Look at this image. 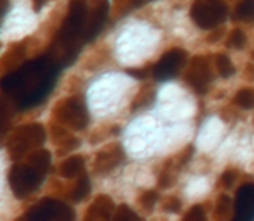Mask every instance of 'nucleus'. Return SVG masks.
<instances>
[{
    "label": "nucleus",
    "mask_w": 254,
    "mask_h": 221,
    "mask_svg": "<svg viewBox=\"0 0 254 221\" xmlns=\"http://www.w3.org/2000/svg\"><path fill=\"white\" fill-rule=\"evenodd\" d=\"M187 64V62H185ZM213 66H211L209 55L197 54L190 57L187 67H185L184 81L199 95H204L213 81Z\"/></svg>",
    "instance_id": "nucleus-7"
},
{
    "label": "nucleus",
    "mask_w": 254,
    "mask_h": 221,
    "mask_svg": "<svg viewBox=\"0 0 254 221\" xmlns=\"http://www.w3.org/2000/svg\"><path fill=\"white\" fill-rule=\"evenodd\" d=\"M246 76H248L249 80H254V66L253 64H249V66L246 67Z\"/></svg>",
    "instance_id": "nucleus-37"
},
{
    "label": "nucleus",
    "mask_w": 254,
    "mask_h": 221,
    "mask_svg": "<svg viewBox=\"0 0 254 221\" xmlns=\"http://www.w3.org/2000/svg\"><path fill=\"white\" fill-rule=\"evenodd\" d=\"M154 99H156V90H154V87L152 85L144 83L140 90H138V94L135 95L133 102H131V106H130L131 112H137V110H140V109L149 108V106L154 102Z\"/></svg>",
    "instance_id": "nucleus-18"
},
{
    "label": "nucleus",
    "mask_w": 254,
    "mask_h": 221,
    "mask_svg": "<svg viewBox=\"0 0 254 221\" xmlns=\"http://www.w3.org/2000/svg\"><path fill=\"white\" fill-rule=\"evenodd\" d=\"M228 16L225 0H194L190 7V19L201 30H213L220 26Z\"/></svg>",
    "instance_id": "nucleus-5"
},
{
    "label": "nucleus",
    "mask_w": 254,
    "mask_h": 221,
    "mask_svg": "<svg viewBox=\"0 0 254 221\" xmlns=\"http://www.w3.org/2000/svg\"><path fill=\"white\" fill-rule=\"evenodd\" d=\"M237 215L235 218H254V185H246L237 195Z\"/></svg>",
    "instance_id": "nucleus-14"
},
{
    "label": "nucleus",
    "mask_w": 254,
    "mask_h": 221,
    "mask_svg": "<svg viewBox=\"0 0 254 221\" xmlns=\"http://www.w3.org/2000/svg\"><path fill=\"white\" fill-rule=\"evenodd\" d=\"M232 19L239 23H254V0H239Z\"/></svg>",
    "instance_id": "nucleus-20"
},
{
    "label": "nucleus",
    "mask_w": 254,
    "mask_h": 221,
    "mask_svg": "<svg viewBox=\"0 0 254 221\" xmlns=\"http://www.w3.org/2000/svg\"><path fill=\"white\" fill-rule=\"evenodd\" d=\"M87 2L85 0H71L67 16L64 17L56 40L52 44L49 57L59 67H64L76 59L83 40L85 24H87Z\"/></svg>",
    "instance_id": "nucleus-2"
},
{
    "label": "nucleus",
    "mask_w": 254,
    "mask_h": 221,
    "mask_svg": "<svg viewBox=\"0 0 254 221\" xmlns=\"http://www.w3.org/2000/svg\"><path fill=\"white\" fill-rule=\"evenodd\" d=\"M184 220L185 221H204L206 220V213H204V206L201 204H195L192 206L190 209H189L187 213L184 215Z\"/></svg>",
    "instance_id": "nucleus-30"
},
{
    "label": "nucleus",
    "mask_w": 254,
    "mask_h": 221,
    "mask_svg": "<svg viewBox=\"0 0 254 221\" xmlns=\"http://www.w3.org/2000/svg\"><path fill=\"white\" fill-rule=\"evenodd\" d=\"M178 173H180V167L175 165L173 158L166 159V161L163 163V166H161L159 174H157V185H159L161 188L173 187V185L177 183Z\"/></svg>",
    "instance_id": "nucleus-15"
},
{
    "label": "nucleus",
    "mask_w": 254,
    "mask_h": 221,
    "mask_svg": "<svg viewBox=\"0 0 254 221\" xmlns=\"http://www.w3.org/2000/svg\"><path fill=\"white\" fill-rule=\"evenodd\" d=\"M107 14H109V3L104 0V2L99 3L95 7V10L92 12L90 19H88V24H85V31H83V42H92L99 33L102 31L104 24L107 21Z\"/></svg>",
    "instance_id": "nucleus-11"
},
{
    "label": "nucleus",
    "mask_w": 254,
    "mask_h": 221,
    "mask_svg": "<svg viewBox=\"0 0 254 221\" xmlns=\"http://www.w3.org/2000/svg\"><path fill=\"white\" fill-rule=\"evenodd\" d=\"M113 218L114 220H138V215L135 211H131L127 204H121L120 208H114Z\"/></svg>",
    "instance_id": "nucleus-29"
},
{
    "label": "nucleus",
    "mask_w": 254,
    "mask_h": 221,
    "mask_svg": "<svg viewBox=\"0 0 254 221\" xmlns=\"http://www.w3.org/2000/svg\"><path fill=\"white\" fill-rule=\"evenodd\" d=\"M232 211H234V201L230 199V195L221 194L214 206V220H228L232 216Z\"/></svg>",
    "instance_id": "nucleus-23"
},
{
    "label": "nucleus",
    "mask_w": 254,
    "mask_h": 221,
    "mask_svg": "<svg viewBox=\"0 0 254 221\" xmlns=\"http://www.w3.org/2000/svg\"><path fill=\"white\" fill-rule=\"evenodd\" d=\"M44 176H45L44 173L31 167L28 163H24V165H14L9 169L10 190H12V194L17 199H24L33 194L35 190H38V187L44 181Z\"/></svg>",
    "instance_id": "nucleus-6"
},
{
    "label": "nucleus",
    "mask_w": 254,
    "mask_h": 221,
    "mask_svg": "<svg viewBox=\"0 0 254 221\" xmlns=\"http://www.w3.org/2000/svg\"><path fill=\"white\" fill-rule=\"evenodd\" d=\"M26 163L31 167H35L37 171H40V173L45 174L49 171V167H51V163H52L51 152L45 151V149H42V147H38L28 154Z\"/></svg>",
    "instance_id": "nucleus-16"
},
{
    "label": "nucleus",
    "mask_w": 254,
    "mask_h": 221,
    "mask_svg": "<svg viewBox=\"0 0 254 221\" xmlns=\"http://www.w3.org/2000/svg\"><path fill=\"white\" fill-rule=\"evenodd\" d=\"M223 33H225L223 28H213V31H211V33L207 35V38H206L207 44H216V42L223 37Z\"/></svg>",
    "instance_id": "nucleus-33"
},
{
    "label": "nucleus",
    "mask_w": 254,
    "mask_h": 221,
    "mask_svg": "<svg viewBox=\"0 0 254 221\" xmlns=\"http://www.w3.org/2000/svg\"><path fill=\"white\" fill-rule=\"evenodd\" d=\"M161 208H163V211H166V213L178 215V213L182 211V201L178 197H175V195H168V197L161 202Z\"/></svg>",
    "instance_id": "nucleus-28"
},
{
    "label": "nucleus",
    "mask_w": 254,
    "mask_h": 221,
    "mask_svg": "<svg viewBox=\"0 0 254 221\" xmlns=\"http://www.w3.org/2000/svg\"><path fill=\"white\" fill-rule=\"evenodd\" d=\"M114 202L109 195H97L94 199L90 206H88V211L85 215V220L87 221H104V220H111L114 213Z\"/></svg>",
    "instance_id": "nucleus-12"
},
{
    "label": "nucleus",
    "mask_w": 254,
    "mask_h": 221,
    "mask_svg": "<svg viewBox=\"0 0 254 221\" xmlns=\"http://www.w3.org/2000/svg\"><path fill=\"white\" fill-rule=\"evenodd\" d=\"M76 178L78 180H76V183H74V187L69 195H71V201L73 202H81L88 194H90V180H88V174L85 173V171H81Z\"/></svg>",
    "instance_id": "nucleus-21"
},
{
    "label": "nucleus",
    "mask_w": 254,
    "mask_h": 221,
    "mask_svg": "<svg viewBox=\"0 0 254 221\" xmlns=\"http://www.w3.org/2000/svg\"><path fill=\"white\" fill-rule=\"evenodd\" d=\"M128 74H131V76L135 78H145L147 76V71H138V69H127Z\"/></svg>",
    "instance_id": "nucleus-36"
},
{
    "label": "nucleus",
    "mask_w": 254,
    "mask_h": 221,
    "mask_svg": "<svg viewBox=\"0 0 254 221\" xmlns=\"http://www.w3.org/2000/svg\"><path fill=\"white\" fill-rule=\"evenodd\" d=\"M47 140V131L44 124L40 123H28L19 126L7 140V152L12 161L26 158L31 151L42 147Z\"/></svg>",
    "instance_id": "nucleus-3"
},
{
    "label": "nucleus",
    "mask_w": 254,
    "mask_h": 221,
    "mask_svg": "<svg viewBox=\"0 0 254 221\" xmlns=\"http://www.w3.org/2000/svg\"><path fill=\"white\" fill-rule=\"evenodd\" d=\"M83 167H85V159L81 156H71V158H67L61 165L59 171H61V176L71 180V178H76L83 171Z\"/></svg>",
    "instance_id": "nucleus-19"
},
{
    "label": "nucleus",
    "mask_w": 254,
    "mask_h": 221,
    "mask_svg": "<svg viewBox=\"0 0 254 221\" xmlns=\"http://www.w3.org/2000/svg\"><path fill=\"white\" fill-rule=\"evenodd\" d=\"M251 57H253V60H254V51L251 52Z\"/></svg>",
    "instance_id": "nucleus-38"
},
{
    "label": "nucleus",
    "mask_w": 254,
    "mask_h": 221,
    "mask_svg": "<svg viewBox=\"0 0 254 221\" xmlns=\"http://www.w3.org/2000/svg\"><path fill=\"white\" fill-rule=\"evenodd\" d=\"M157 201H159V194H157L156 190H145V192H142V194L138 195V199H137L138 206H140V208L144 209V211H147V213L152 211L154 206L157 204Z\"/></svg>",
    "instance_id": "nucleus-26"
},
{
    "label": "nucleus",
    "mask_w": 254,
    "mask_h": 221,
    "mask_svg": "<svg viewBox=\"0 0 254 221\" xmlns=\"http://www.w3.org/2000/svg\"><path fill=\"white\" fill-rule=\"evenodd\" d=\"M125 161V149L118 142H111L106 147H102L97 152L94 159V169L97 174H107L113 169H116Z\"/></svg>",
    "instance_id": "nucleus-10"
},
{
    "label": "nucleus",
    "mask_w": 254,
    "mask_h": 221,
    "mask_svg": "<svg viewBox=\"0 0 254 221\" xmlns=\"http://www.w3.org/2000/svg\"><path fill=\"white\" fill-rule=\"evenodd\" d=\"M59 66L51 57H40L28 64L7 71L0 80V90L12 94L17 109L24 110L42 104L52 92Z\"/></svg>",
    "instance_id": "nucleus-1"
},
{
    "label": "nucleus",
    "mask_w": 254,
    "mask_h": 221,
    "mask_svg": "<svg viewBox=\"0 0 254 221\" xmlns=\"http://www.w3.org/2000/svg\"><path fill=\"white\" fill-rule=\"evenodd\" d=\"M246 44H248V35H246L244 31L241 30V28H234V30H232L230 33H228L227 47L237 49V51H241V49L246 47Z\"/></svg>",
    "instance_id": "nucleus-25"
},
{
    "label": "nucleus",
    "mask_w": 254,
    "mask_h": 221,
    "mask_svg": "<svg viewBox=\"0 0 254 221\" xmlns=\"http://www.w3.org/2000/svg\"><path fill=\"white\" fill-rule=\"evenodd\" d=\"M52 137L57 145L59 154H66V152H73L74 149L80 147V140L73 137L69 128L63 126V124H52Z\"/></svg>",
    "instance_id": "nucleus-13"
},
{
    "label": "nucleus",
    "mask_w": 254,
    "mask_h": 221,
    "mask_svg": "<svg viewBox=\"0 0 254 221\" xmlns=\"http://www.w3.org/2000/svg\"><path fill=\"white\" fill-rule=\"evenodd\" d=\"M47 2H49V0H31V3H33V10H35V12H40Z\"/></svg>",
    "instance_id": "nucleus-35"
},
{
    "label": "nucleus",
    "mask_w": 254,
    "mask_h": 221,
    "mask_svg": "<svg viewBox=\"0 0 254 221\" xmlns=\"http://www.w3.org/2000/svg\"><path fill=\"white\" fill-rule=\"evenodd\" d=\"M151 2H156V0H125L123 12H125V10H128V9H138V7H144V5H147V3H151Z\"/></svg>",
    "instance_id": "nucleus-32"
},
{
    "label": "nucleus",
    "mask_w": 254,
    "mask_h": 221,
    "mask_svg": "<svg viewBox=\"0 0 254 221\" xmlns=\"http://www.w3.org/2000/svg\"><path fill=\"white\" fill-rule=\"evenodd\" d=\"M24 55H26V49L24 44H16L7 51V54L2 57V66L5 67V71H12L16 67L21 66Z\"/></svg>",
    "instance_id": "nucleus-17"
},
{
    "label": "nucleus",
    "mask_w": 254,
    "mask_h": 221,
    "mask_svg": "<svg viewBox=\"0 0 254 221\" xmlns=\"http://www.w3.org/2000/svg\"><path fill=\"white\" fill-rule=\"evenodd\" d=\"M24 220L31 221H71L74 220V211L67 204L56 199H44L38 204H35L30 211H26V215L23 216Z\"/></svg>",
    "instance_id": "nucleus-8"
},
{
    "label": "nucleus",
    "mask_w": 254,
    "mask_h": 221,
    "mask_svg": "<svg viewBox=\"0 0 254 221\" xmlns=\"http://www.w3.org/2000/svg\"><path fill=\"white\" fill-rule=\"evenodd\" d=\"M10 123V112H9V108L3 101H0V133L5 131V128L9 126Z\"/></svg>",
    "instance_id": "nucleus-31"
},
{
    "label": "nucleus",
    "mask_w": 254,
    "mask_h": 221,
    "mask_svg": "<svg viewBox=\"0 0 254 221\" xmlns=\"http://www.w3.org/2000/svg\"><path fill=\"white\" fill-rule=\"evenodd\" d=\"M7 10H9V0H0V21L3 19Z\"/></svg>",
    "instance_id": "nucleus-34"
},
{
    "label": "nucleus",
    "mask_w": 254,
    "mask_h": 221,
    "mask_svg": "<svg viewBox=\"0 0 254 221\" xmlns=\"http://www.w3.org/2000/svg\"><path fill=\"white\" fill-rule=\"evenodd\" d=\"M213 64H214L216 73L220 74L221 78H230L232 74L235 73L234 62H232L230 57L227 54H223V52H218V54L213 55Z\"/></svg>",
    "instance_id": "nucleus-22"
},
{
    "label": "nucleus",
    "mask_w": 254,
    "mask_h": 221,
    "mask_svg": "<svg viewBox=\"0 0 254 221\" xmlns=\"http://www.w3.org/2000/svg\"><path fill=\"white\" fill-rule=\"evenodd\" d=\"M52 116L59 124L74 131L85 130L90 123V114H88L87 104L81 97H67L61 101L54 108Z\"/></svg>",
    "instance_id": "nucleus-4"
},
{
    "label": "nucleus",
    "mask_w": 254,
    "mask_h": 221,
    "mask_svg": "<svg viewBox=\"0 0 254 221\" xmlns=\"http://www.w3.org/2000/svg\"><path fill=\"white\" fill-rule=\"evenodd\" d=\"M234 104L239 106L241 109H254V88L251 87L241 88L234 95Z\"/></svg>",
    "instance_id": "nucleus-24"
},
{
    "label": "nucleus",
    "mask_w": 254,
    "mask_h": 221,
    "mask_svg": "<svg viewBox=\"0 0 254 221\" xmlns=\"http://www.w3.org/2000/svg\"><path fill=\"white\" fill-rule=\"evenodd\" d=\"M185 62H187V52L184 49H170L154 64L152 67L154 80L156 81L171 80V78H175L180 73V69H184Z\"/></svg>",
    "instance_id": "nucleus-9"
},
{
    "label": "nucleus",
    "mask_w": 254,
    "mask_h": 221,
    "mask_svg": "<svg viewBox=\"0 0 254 221\" xmlns=\"http://www.w3.org/2000/svg\"><path fill=\"white\" fill-rule=\"evenodd\" d=\"M237 178H239V171L235 169V167H227V169L221 173L218 185H220L223 190H230V188L234 187V183H235Z\"/></svg>",
    "instance_id": "nucleus-27"
}]
</instances>
